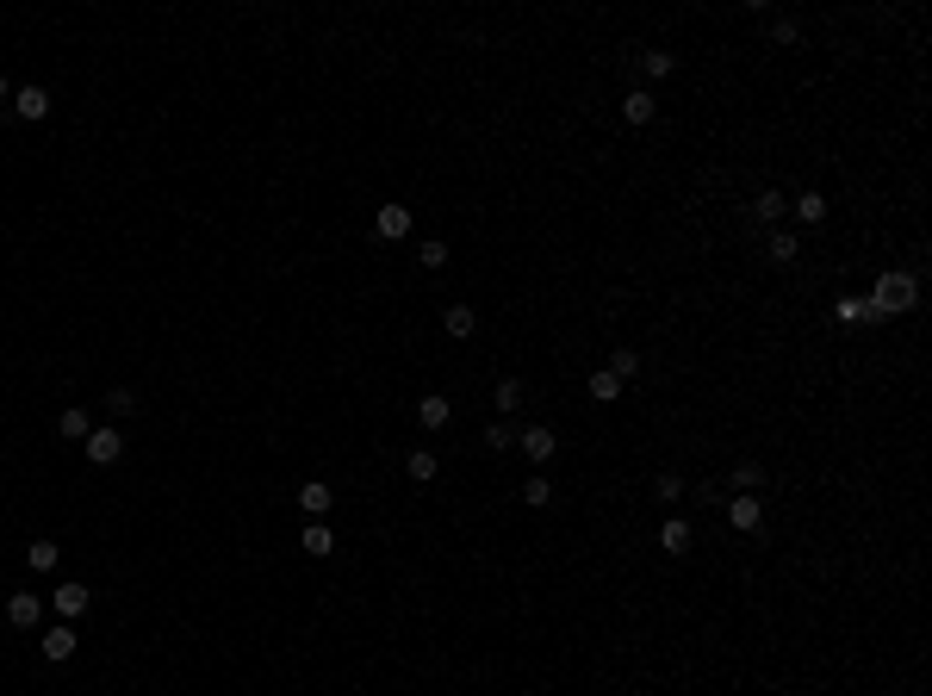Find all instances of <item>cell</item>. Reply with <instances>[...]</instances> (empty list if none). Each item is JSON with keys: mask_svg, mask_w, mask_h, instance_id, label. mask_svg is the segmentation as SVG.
Segmentation results:
<instances>
[{"mask_svg": "<svg viewBox=\"0 0 932 696\" xmlns=\"http://www.w3.org/2000/svg\"><path fill=\"white\" fill-rule=\"evenodd\" d=\"M864 305H870V323H876V317L914 312V305H920V280H914V274H896V268H889V274H876V286H870V299H864Z\"/></svg>", "mask_w": 932, "mask_h": 696, "instance_id": "cell-1", "label": "cell"}, {"mask_svg": "<svg viewBox=\"0 0 932 696\" xmlns=\"http://www.w3.org/2000/svg\"><path fill=\"white\" fill-rule=\"evenodd\" d=\"M81 454H87L94 466H118V460H125V435H118L112 423H100V429H94V435L81 442Z\"/></svg>", "mask_w": 932, "mask_h": 696, "instance_id": "cell-2", "label": "cell"}, {"mask_svg": "<svg viewBox=\"0 0 932 696\" xmlns=\"http://www.w3.org/2000/svg\"><path fill=\"white\" fill-rule=\"evenodd\" d=\"M87 603H94V591H87V585H75V578L50 591V609H56L63 622H75V616H87Z\"/></svg>", "mask_w": 932, "mask_h": 696, "instance_id": "cell-3", "label": "cell"}, {"mask_svg": "<svg viewBox=\"0 0 932 696\" xmlns=\"http://www.w3.org/2000/svg\"><path fill=\"white\" fill-rule=\"evenodd\" d=\"M727 522H733L740 535H753V528L764 522V504L753 497V491H733V497H727Z\"/></svg>", "mask_w": 932, "mask_h": 696, "instance_id": "cell-4", "label": "cell"}, {"mask_svg": "<svg viewBox=\"0 0 932 696\" xmlns=\"http://www.w3.org/2000/svg\"><path fill=\"white\" fill-rule=\"evenodd\" d=\"M374 230H380L385 243H405V237H411V206L385 200V206H380V218H374Z\"/></svg>", "mask_w": 932, "mask_h": 696, "instance_id": "cell-5", "label": "cell"}, {"mask_svg": "<svg viewBox=\"0 0 932 696\" xmlns=\"http://www.w3.org/2000/svg\"><path fill=\"white\" fill-rule=\"evenodd\" d=\"M6 622H13V628H37V622H44V597H37V591H13V597H6Z\"/></svg>", "mask_w": 932, "mask_h": 696, "instance_id": "cell-6", "label": "cell"}, {"mask_svg": "<svg viewBox=\"0 0 932 696\" xmlns=\"http://www.w3.org/2000/svg\"><path fill=\"white\" fill-rule=\"evenodd\" d=\"M517 448L528 454L535 466H548V460H553V448H559V442H553V429H548V423H535V429H522V435H517Z\"/></svg>", "mask_w": 932, "mask_h": 696, "instance_id": "cell-7", "label": "cell"}, {"mask_svg": "<svg viewBox=\"0 0 932 696\" xmlns=\"http://www.w3.org/2000/svg\"><path fill=\"white\" fill-rule=\"evenodd\" d=\"M299 510H305V517H330V510H336V491L323 486V479H305V486H299Z\"/></svg>", "mask_w": 932, "mask_h": 696, "instance_id": "cell-8", "label": "cell"}, {"mask_svg": "<svg viewBox=\"0 0 932 696\" xmlns=\"http://www.w3.org/2000/svg\"><path fill=\"white\" fill-rule=\"evenodd\" d=\"M13 112H19L26 125H37V118H50V94H44V87H13Z\"/></svg>", "mask_w": 932, "mask_h": 696, "instance_id": "cell-9", "label": "cell"}, {"mask_svg": "<svg viewBox=\"0 0 932 696\" xmlns=\"http://www.w3.org/2000/svg\"><path fill=\"white\" fill-rule=\"evenodd\" d=\"M75 647H81V640H75V628H69V622H56L50 634H44V660H50V665L75 660Z\"/></svg>", "mask_w": 932, "mask_h": 696, "instance_id": "cell-10", "label": "cell"}, {"mask_svg": "<svg viewBox=\"0 0 932 696\" xmlns=\"http://www.w3.org/2000/svg\"><path fill=\"white\" fill-rule=\"evenodd\" d=\"M448 417H454V404L442 398V392H429V398H416V423L423 429H448Z\"/></svg>", "mask_w": 932, "mask_h": 696, "instance_id": "cell-11", "label": "cell"}, {"mask_svg": "<svg viewBox=\"0 0 932 696\" xmlns=\"http://www.w3.org/2000/svg\"><path fill=\"white\" fill-rule=\"evenodd\" d=\"M783 211H790V193H777V187H764L759 200H753V218L759 224H783Z\"/></svg>", "mask_w": 932, "mask_h": 696, "instance_id": "cell-12", "label": "cell"}, {"mask_svg": "<svg viewBox=\"0 0 932 696\" xmlns=\"http://www.w3.org/2000/svg\"><path fill=\"white\" fill-rule=\"evenodd\" d=\"M691 541H696V528L684 517H671L665 528H659V548H665V554H691Z\"/></svg>", "mask_w": 932, "mask_h": 696, "instance_id": "cell-13", "label": "cell"}, {"mask_svg": "<svg viewBox=\"0 0 932 696\" xmlns=\"http://www.w3.org/2000/svg\"><path fill=\"white\" fill-rule=\"evenodd\" d=\"M653 112H659V100L647 94V87H634V94L621 100V118H628V125H653Z\"/></svg>", "mask_w": 932, "mask_h": 696, "instance_id": "cell-14", "label": "cell"}, {"mask_svg": "<svg viewBox=\"0 0 932 696\" xmlns=\"http://www.w3.org/2000/svg\"><path fill=\"white\" fill-rule=\"evenodd\" d=\"M405 473H411L416 486H429V479L442 473V454H435V448H411V460H405Z\"/></svg>", "mask_w": 932, "mask_h": 696, "instance_id": "cell-15", "label": "cell"}, {"mask_svg": "<svg viewBox=\"0 0 932 696\" xmlns=\"http://www.w3.org/2000/svg\"><path fill=\"white\" fill-rule=\"evenodd\" d=\"M299 548H305L311 559H330V554H336V535H330V528H323V522H311L305 535H299Z\"/></svg>", "mask_w": 932, "mask_h": 696, "instance_id": "cell-16", "label": "cell"}, {"mask_svg": "<svg viewBox=\"0 0 932 696\" xmlns=\"http://www.w3.org/2000/svg\"><path fill=\"white\" fill-rule=\"evenodd\" d=\"M764 255H771L777 268H790L795 255H802V243H795V230H771V243H764Z\"/></svg>", "mask_w": 932, "mask_h": 696, "instance_id": "cell-17", "label": "cell"}, {"mask_svg": "<svg viewBox=\"0 0 932 696\" xmlns=\"http://www.w3.org/2000/svg\"><path fill=\"white\" fill-rule=\"evenodd\" d=\"M442 330H448V336H473V330H479V312H473V305H448V312H442Z\"/></svg>", "mask_w": 932, "mask_h": 696, "instance_id": "cell-18", "label": "cell"}, {"mask_svg": "<svg viewBox=\"0 0 932 696\" xmlns=\"http://www.w3.org/2000/svg\"><path fill=\"white\" fill-rule=\"evenodd\" d=\"M671 69H678V56H671V50H640V75H647V81H665Z\"/></svg>", "mask_w": 932, "mask_h": 696, "instance_id": "cell-19", "label": "cell"}, {"mask_svg": "<svg viewBox=\"0 0 932 696\" xmlns=\"http://www.w3.org/2000/svg\"><path fill=\"white\" fill-rule=\"evenodd\" d=\"M833 317H839V323L852 330V323H870V305H864L858 292H845V299H833Z\"/></svg>", "mask_w": 932, "mask_h": 696, "instance_id": "cell-20", "label": "cell"}, {"mask_svg": "<svg viewBox=\"0 0 932 696\" xmlns=\"http://www.w3.org/2000/svg\"><path fill=\"white\" fill-rule=\"evenodd\" d=\"M56 429H63V435H69V442H87V435H94V417H87V411H81V404H69V411H63V423H56Z\"/></svg>", "mask_w": 932, "mask_h": 696, "instance_id": "cell-21", "label": "cell"}, {"mask_svg": "<svg viewBox=\"0 0 932 696\" xmlns=\"http://www.w3.org/2000/svg\"><path fill=\"white\" fill-rule=\"evenodd\" d=\"M56 559H63L56 541H32V548H26V566H32V572H56Z\"/></svg>", "mask_w": 932, "mask_h": 696, "instance_id": "cell-22", "label": "cell"}, {"mask_svg": "<svg viewBox=\"0 0 932 696\" xmlns=\"http://www.w3.org/2000/svg\"><path fill=\"white\" fill-rule=\"evenodd\" d=\"M727 486H733V491H759L764 486V466H759V460H740V466L727 473Z\"/></svg>", "mask_w": 932, "mask_h": 696, "instance_id": "cell-23", "label": "cell"}, {"mask_svg": "<svg viewBox=\"0 0 932 696\" xmlns=\"http://www.w3.org/2000/svg\"><path fill=\"white\" fill-rule=\"evenodd\" d=\"M590 398H597V404H616V398H621V380L609 374V367H597V374H590Z\"/></svg>", "mask_w": 932, "mask_h": 696, "instance_id": "cell-24", "label": "cell"}, {"mask_svg": "<svg viewBox=\"0 0 932 696\" xmlns=\"http://www.w3.org/2000/svg\"><path fill=\"white\" fill-rule=\"evenodd\" d=\"M795 218L802 224H827V193H802L795 200Z\"/></svg>", "mask_w": 932, "mask_h": 696, "instance_id": "cell-25", "label": "cell"}, {"mask_svg": "<svg viewBox=\"0 0 932 696\" xmlns=\"http://www.w3.org/2000/svg\"><path fill=\"white\" fill-rule=\"evenodd\" d=\"M522 504H528V510H548V504H553V486H548V473H535V479L522 486Z\"/></svg>", "mask_w": 932, "mask_h": 696, "instance_id": "cell-26", "label": "cell"}, {"mask_svg": "<svg viewBox=\"0 0 932 696\" xmlns=\"http://www.w3.org/2000/svg\"><path fill=\"white\" fill-rule=\"evenodd\" d=\"M100 404L112 411V417H131V411H138V392H131V385H112V392H106Z\"/></svg>", "mask_w": 932, "mask_h": 696, "instance_id": "cell-27", "label": "cell"}, {"mask_svg": "<svg viewBox=\"0 0 932 696\" xmlns=\"http://www.w3.org/2000/svg\"><path fill=\"white\" fill-rule=\"evenodd\" d=\"M609 374H616V380H634V374H640V348H616V354H609Z\"/></svg>", "mask_w": 932, "mask_h": 696, "instance_id": "cell-28", "label": "cell"}, {"mask_svg": "<svg viewBox=\"0 0 932 696\" xmlns=\"http://www.w3.org/2000/svg\"><path fill=\"white\" fill-rule=\"evenodd\" d=\"M416 261H423V268H448V243H442V237L416 243Z\"/></svg>", "mask_w": 932, "mask_h": 696, "instance_id": "cell-29", "label": "cell"}, {"mask_svg": "<svg viewBox=\"0 0 932 696\" xmlns=\"http://www.w3.org/2000/svg\"><path fill=\"white\" fill-rule=\"evenodd\" d=\"M653 497H659V504H678V497H684V479H678V473H659V479H653Z\"/></svg>", "mask_w": 932, "mask_h": 696, "instance_id": "cell-30", "label": "cell"}, {"mask_svg": "<svg viewBox=\"0 0 932 696\" xmlns=\"http://www.w3.org/2000/svg\"><path fill=\"white\" fill-rule=\"evenodd\" d=\"M485 448H497V454L517 448V429H510V423H491V429H485Z\"/></svg>", "mask_w": 932, "mask_h": 696, "instance_id": "cell-31", "label": "cell"}, {"mask_svg": "<svg viewBox=\"0 0 932 696\" xmlns=\"http://www.w3.org/2000/svg\"><path fill=\"white\" fill-rule=\"evenodd\" d=\"M522 404V380H497V411H517Z\"/></svg>", "mask_w": 932, "mask_h": 696, "instance_id": "cell-32", "label": "cell"}, {"mask_svg": "<svg viewBox=\"0 0 932 696\" xmlns=\"http://www.w3.org/2000/svg\"><path fill=\"white\" fill-rule=\"evenodd\" d=\"M771 37H777V44H795V37H802V26H795V19H777V26H771Z\"/></svg>", "mask_w": 932, "mask_h": 696, "instance_id": "cell-33", "label": "cell"}, {"mask_svg": "<svg viewBox=\"0 0 932 696\" xmlns=\"http://www.w3.org/2000/svg\"><path fill=\"white\" fill-rule=\"evenodd\" d=\"M0 100H13V81H6V75H0Z\"/></svg>", "mask_w": 932, "mask_h": 696, "instance_id": "cell-34", "label": "cell"}]
</instances>
